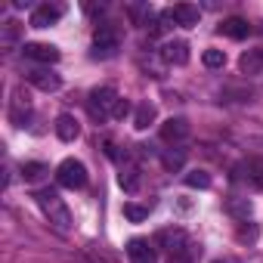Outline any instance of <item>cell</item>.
Instances as JSON below:
<instances>
[{
	"instance_id": "29",
	"label": "cell",
	"mask_w": 263,
	"mask_h": 263,
	"mask_svg": "<svg viewBox=\"0 0 263 263\" xmlns=\"http://www.w3.org/2000/svg\"><path fill=\"white\" fill-rule=\"evenodd\" d=\"M248 223V220H245ZM245 223H238V238L241 241H254L257 238V226H245Z\"/></svg>"
},
{
	"instance_id": "11",
	"label": "cell",
	"mask_w": 263,
	"mask_h": 263,
	"mask_svg": "<svg viewBox=\"0 0 263 263\" xmlns=\"http://www.w3.org/2000/svg\"><path fill=\"white\" fill-rule=\"evenodd\" d=\"M161 59L167 65H186L189 62V44L186 41H167L161 47Z\"/></svg>"
},
{
	"instance_id": "14",
	"label": "cell",
	"mask_w": 263,
	"mask_h": 263,
	"mask_svg": "<svg viewBox=\"0 0 263 263\" xmlns=\"http://www.w3.org/2000/svg\"><path fill=\"white\" fill-rule=\"evenodd\" d=\"M220 34H226V37H232V41H245V37L251 34V25H248V19H241V16H229V19H223Z\"/></svg>"
},
{
	"instance_id": "15",
	"label": "cell",
	"mask_w": 263,
	"mask_h": 263,
	"mask_svg": "<svg viewBox=\"0 0 263 263\" xmlns=\"http://www.w3.org/2000/svg\"><path fill=\"white\" fill-rule=\"evenodd\" d=\"M174 19H177L180 28H195L198 19H201V13H198V7H192V4H177V7H174Z\"/></svg>"
},
{
	"instance_id": "19",
	"label": "cell",
	"mask_w": 263,
	"mask_h": 263,
	"mask_svg": "<svg viewBox=\"0 0 263 263\" xmlns=\"http://www.w3.org/2000/svg\"><path fill=\"white\" fill-rule=\"evenodd\" d=\"M161 164H164L167 174H177V171L186 164V149H167V152L161 155Z\"/></svg>"
},
{
	"instance_id": "2",
	"label": "cell",
	"mask_w": 263,
	"mask_h": 263,
	"mask_svg": "<svg viewBox=\"0 0 263 263\" xmlns=\"http://www.w3.org/2000/svg\"><path fill=\"white\" fill-rule=\"evenodd\" d=\"M118 93L111 90V87H96V90H90V96H87V108H90V115H93V121H105V118H111L115 115V105H118Z\"/></svg>"
},
{
	"instance_id": "26",
	"label": "cell",
	"mask_w": 263,
	"mask_h": 263,
	"mask_svg": "<svg viewBox=\"0 0 263 263\" xmlns=\"http://www.w3.org/2000/svg\"><path fill=\"white\" fill-rule=\"evenodd\" d=\"M229 214H235V217L245 223V220L251 217V201H245V198H232V201H229Z\"/></svg>"
},
{
	"instance_id": "1",
	"label": "cell",
	"mask_w": 263,
	"mask_h": 263,
	"mask_svg": "<svg viewBox=\"0 0 263 263\" xmlns=\"http://www.w3.org/2000/svg\"><path fill=\"white\" fill-rule=\"evenodd\" d=\"M34 198H37V204H41V211L47 214V220L53 223V229L56 232H71V211L65 208V201L59 198V192L56 189H37L34 192Z\"/></svg>"
},
{
	"instance_id": "21",
	"label": "cell",
	"mask_w": 263,
	"mask_h": 263,
	"mask_svg": "<svg viewBox=\"0 0 263 263\" xmlns=\"http://www.w3.org/2000/svg\"><path fill=\"white\" fill-rule=\"evenodd\" d=\"M124 217H127L130 223H143V220H149V208H146V204L127 201V204H124Z\"/></svg>"
},
{
	"instance_id": "22",
	"label": "cell",
	"mask_w": 263,
	"mask_h": 263,
	"mask_svg": "<svg viewBox=\"0 0 263 263\" xmlns=\"http://www.w3.org/2000/svg\"><path fill=\"white\" fill-rule=\"evenodd\" d=\"M44 174H50V167H47V164H41V161H25V164H22V177H25L28 183L41 180Z\"/></svg>"
},
{
	"instance_id": "28",
	"label": "cell",
	"mask_w": 263,
	"mask_h": 263,
	"mask_svg": "<svg viewBox=\"0 0 263 263\" xmlns=\"http://www.w3.org/2000/svg\"><path fill=\"white\" fill-rule=\"evenodd\" d=\"M164 263H192V251H189V248L174 251V254H167V260H164Z\"/></svg>"
},
{
	"instance_id": "8",
	"label": "cell",
	"mask_w": 263,
	"mask_h": 263,
	"mask_svg": "<svg viewBox=\"0 0 263 263\" xmlns=\"http://www.w3.org/2000/svg\"><path fill=\"white\" fill-rule=\"evenodd\" d=\"M22 53H25V59L41 62V65L59 62V50H56L53 44H22Z\"/></svg>"
},
{
	"instance_id": "3",
	"label": "cell",
	"mask_w": 263,
	"mask_h": 263,
	"mask_svg": "<svg viewBox=\"0 0 263 263\" xmlns=\"http://www.w3.org/2000/svg\"><path fill=\"white\" fill-rule=\"evenodd\" d=\"M56 180H59V186H65V189H84V186H87V167H84L78 158H65V161L56 167Z\"/></svg>"
},
{
	"instance_id": "18",
	"label": "cell",
	"mask_w": 263,
	"mask_h": 263,
	"mask_svg": "<svg viewBox=\"0 0 263 263\" xmlns=\"http://www.w3.org/2000/svg\"><path fill=\"white\" fill-rule=\"evenodd\" d=\"M155 118H158V108L152 102H140L137 111H134V127L137 130H149V124H155Z\"/></svg>"
},
{
	"instance_id": "24",
	"label": "cell",
	"mask_w": 263,
	"mask_h": 263,
	"mask_svg": "<svg viewBox=\"0 0 263 263\" xmlns=\"http://www.w3.org/2000/svg\"><path fill=\"white\" fill-rule=\"evenodd\" d=\"M186 186H189V189H208V186H211V174H204V171H189V174H186Z\"/></svg>"
},
{
	"instance_id": "20",
	"label": "cell",
	"mask_w": 263,
	"mask_h": 263,
	"mask_svg": "<svg viewBox=\"0 0 263 263\" xmlns=\"http://www.w3.org/2000/svg\"><path fill=\"white\" fill-rule=\"evenodd\" d=\"M121 189L124 192H130V195H134L137 189H140V171L134 167V164H127V167H121Z\"/></svg>"
},
{
	"instance_id": "10",
	"label": "cell",
	"mask_w": 263,
	"mask_h": 263,
	"mask_svg": "<svg viewBox=\"0 0 263 263\" xmlns=\"http://www.w3.org/2000/svg\"><path fill=\"white\" fill-rule=\"evenodd\" d=\"M127 257H130V263H155V248L146 238H130L127 241Z\"/></svg>"
},
{
	"instance_id": "27",
	"label": "cell",
	"mask_w": 263,
	"mask_h": 263,
	"mask_svg": "<svg viewBox=\"0 0 263 263\" xmlns=\"http://www.w3.org/2000/svg\"><path fill=\"white\" fill-rule=\"evenodd\" d=\"M174 25H177V19H174V7H171V10H161V13H158V28H161V31H171Z\"/></svg>"
},
{
	"instance_id": "9",
	"label": "cell",
	"mask_w": 263,
	"mask_h": 263,
	"mask_svg": "<svg viewBox=\"0 0 263 263\" xmlns=\"http://www.w3.org/2000/svg\"><path fill=\"white\" fill-rule=\"evenodd\" d=\"M25 78H28V84H34V87L44 90V93H56V90L62 87V78H59L56 71H50V68H34V71H28Z\"/></svg>"
},
{
	"instance_id": "7",
	"label": "cell",
	"mask_w": 263,
	"mask_h": 263,
	"mask_svg": "<svg viewBox=\"0 0 263 263\" xmlns=\"http://www.w3.org/2000/svg\"><path fill=\"white\" fill-rule=\"evenodd\" d=\"M62 7L59 4H41V7H34V13H31V28H50V25H56L59 19H62Z\"/></svg>"
},
{
	"instance_id": "31",
	"label": "cell",
	"mask_w": 263,
	"mask_h": 263,
	"mask_svg": "<svg viewBox=\"0 0 263 263\" xmlns=\"http://www.w3.org/2000/svg\"><path fill=\"white\" fill-rule=\"evenodd\" d=\"M214 263H226V260H214Z\"/></svg>"
},
{
	"instance_id": "16",
	"label": "cell",
	"mask_w": 263,
	"mask_h": 263,
	"mask_svg": "<svg viewBox=\"0 0 263 263\" xmlns=\"http://www.w3.org/2000/svg\"><path fill=\"white\" fill-rule=\"evenodd\" d=\"M238 71H241V74H260V71H263V50H248V53H241Z\"/></svg>"
},
{
	"instance_id": "17",
	"label": "cell",
	"mask_w": 263,
	"mask_h": 263,
	"mask_svg": "<svg viewBox=\"0 0 263 263\" xmlns=\"http://www.w3.org/2000/svg\"><path fill=\"white\" fill-rule=\"evenodd\" d=\"M22 41V25L16 19H7L4 22V31H0V44H4V50H16Z\"/></svg>"
},
{
	"instance_id": "13",
	"label": "cell",
	"mask_w": 263,
	"mask_h": 263,
	"mask_svg": "<svg viewBox=\"0 0 263 263\" xmlns=\"http://www.w3.org/2000/svg\"><path fill=\"white\" fill-rule=\"evenodd\" d=\"M155 248H164L167 254L183 251V248H186V235H183L180 229H161V232L155 235Z\"/></svg>"
},
{
	"instance_id": "5",
	"label": "cell",
	"mask_w": 263,
	"mask_h": 263,
	"mask_svg": "<svg viewBox=\"0 0 263 263\" xmlns=\"http://www.w3.org/2000/svg\"><path fill=\"white\" fill-rule=\"evenodd\" d=\"M161 140H164L171 149H177L180 143H186V140H189V121H186V118H167V121L161 124Z\"/></svg>"
},
{
	"instance_id": "12",
	"label": "cell",
	"mask_w": 263,
	"mask_h": 263,
	"mask_svg": "<svg viewBox=\"0 0 263 263\" xmlns=\"http://www.w3.org/2000/svg\"><path fill=\"white\" fill-rule=\"evenodd\" d=\"M56 137H59L62 143H74V140L81 137V124H78L74 115H59V118H56Z\"/></svg>"
},
{
	"instance_id": "25",
	"label": "cell",
	"mask_w": 263,
	"mask_h": 263,
	"mask_svg": "<svg viewBox=\"0 0 263 263\" xmlns=\"http://www.w3.org/2000/svg\"><path fill=\"white\" fill-rule=\"evenodd\" d=\"M201 62H204L208 68H223V65H226V53H223V50H214V47H211V50H204Z\"/></svg>"
},
{
	"instance_id": "6",
	"label": "cell",
	"mask_w": 263,
	"mask_h": 263,
	"mask_svg": "<svg viewBox=\"0 0 263 263\" xmlns=\"http://www.w3.org/2000/svg\"><path fill=\"white\" fill-rule=\"evenodd\" d=\"M28 118H31V99H28V93L22 87H16L13 90V102H10V121L16 127H25Z\"/></svg>"
},
{
	"instance_id": "4",
	"label": "cell",
	"mask_w": 263,
	"mask_h": 263,
	"mask_svg": "<svg viewBox=\"0 0 263 263\" xmlns=\"http://www.w3.org/2000/svg\"><path fill=\"white\" fill-rule=\"evenodd\" d=\"M118 44H121L118 28H111V25H99L96 34H93V56H96V59H108V56L118 53Z\"/></svg>"
},
{
	"instance_id": "30",
	"label": "cell",
	"mask_w": 263,
	"mask_h": 263,
	"mask_svg": "<svg viewBox=\"0 0 263 263\" xmlns=\"http://www.w3.org/2000/svg\"><path fill=\"white\" fill-rule=\"evenodd\" d=\"M127 115H130V102H127V99H118V105H115V115H111V118H115V121H124Z\"/></svg>"
},
{
	"instance_id": "23",
	"label": "cell",
	"mask_w": 263,
	"mask_h": 263,
	"mask_svg": "<svg viewBox=\"0 0 263 263\" xmlns=\"http://www.w3.org/2000/svg\"><path fill=\"white\" fill-rule=\"evenodd\" d=\"M245 171H248V180L263 192V158H254V161H248L245 164Z\"/></svg>"
}]
</instances>
